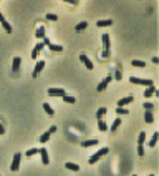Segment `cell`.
Instances as JSON below:
<instances>
[{
    "instance_id": "31",
    "label": "cell",
    "mask_w": 159,
    "mask_h": 176,
    "mask_svg": "<svg viewBox=\"0 0 159 176\" xmlns=\"http://www.w3.org/2000/svg\"><path fill=\"white\" fill-rule=\"evenodd\" d=\"M63 100H65V103H75V101H76V98L68 96V95H65V96H63Z\"/></svg>"
},
{
    "instance_id": "13",
    "label": "cell",
    "mask_w": 159,
    "mask_h": 176,
    "mask_svg": "<svg viewBox=\"0 0 159 176\" xmlns=\"http://www.w3.org/2000/svg\"><path fill=\"white\" fill-rule=\"evenodd\" d=\"M0 23L4 25V28H5V32H8V33H10V32H12V25H10V23H8V22H7V20H5V17L2 15V12H0Z\"/></svg>"
},
{
    "instance_id": "38",
    "label": "cell",
    "mask_w": 159,
    "mask_h": 176,
    "mask_svg": "<svg viewBox=\"0 0 159 176\" xmlns=\"http://www.w3.org/2000/svg\"><path fill=\"white\" fill-rule=\"evenodd\" d=\"M4 133H5V130H4V126H2V125H0V135H4Z\"/></svg>"
},
{
    "instance_id": "11",
    "label": "cell",
    "mask_w": 159,
    "mask_h": 176,
    "mask_svg": "<svg viewBox=\"0 0 159 176\" xmlns=\"http://www.w3.org/2000/svg\"><path fill=\"white\" fill-rule=\"evenodd\" d=\"M134 101V96H124V98H121L118 101V106L119 108H123L124 105H129V103H133Z\"/></svg>"
},
{
    "instance_id": "24",
    "label": "cell",
    "mask_w": 159,
    "mask_h": 176,
    "mask_svg": "<svg viewBox=\"0 0 159 176\" xmlns=\"http://www.w3.org/2000/svg\"><path fill=\"white\" fill-rule=\"evenodd\" d=\"M65 168H67V170H70V171H80V166L75 165V163H67V165H65Z\"/></svg>"
},
{
    "instance_id": "25",
    "label": "cell",
    "mask_w": 159,
    "mask_h": 176,
    "mask_svg": "<svg viewBox=\"0 0 159 176\" xmlns=\"http://www.w3.org/2000/svg\"><path fill=\"white\" fill-rule=\"evenodd\" d=\"M144 121H146V123H153L154 121V116H153L151 111H146V113H144Z\"/></svg>"
},
{
    "instance_id": "2",
    "label": "cell",
    "mask_w": 159,
    "mask_h": 176,
    "mask_svg": "<svg viewBox=\"0 0 159 176\" xmlns=\"http://www.w3.org/2000/svg\"><path fill=\"white\" fill-rule=\"evenodd\" d=\"M129 82L134 83V85H144V87H153V82L149 78H138V77H131Z\"/></svg>"
},
{
    "instance_id": "30",
    "label": "cell",
    "mask_w": 159,
    "mask_h": 176,
    "mask_svg": "<svg viewBox=\"0 0 159 176\" xmlns=\"http://www.w3.org/2000/svg\"><path fill=\"white\" fill-rule=\"evenodd\" d=\"M35 155H38V150L36 148H32V150L27 151V158H32V156H35Z\"/></svg>"
},
{
    "instance_id": "32",
    "label": "cell",
    "mask_w": 159,
    "mask_h": 176,
    "mask_svg": "<svg viewBox=\"0 0 159 176\" xmlns=\"http://www.w3.org/2000/svg\"><path fill=\"white\" fill-rule=\"evenodd\" d=\"M46 20H51V22H57L58 17L55 15V13H46Z\"/></svg>"
},
{
    "instance_id": "3",
    "label": "cell",
    "mask_w": 159,
    "mask_h": 176,
    "mask_svg": "<svg viewBox=\"0 0 159 176\" xmlns=\"http://www.w3.org/2000/svg\"><path fill=\"white\" fill-rule=\"evenodd\" d=\"M108 148H101V150L98 151V153H95V155L93 156H90V160H88V163H90V165H95V163H96L98 160H99V158H101V156H104V155H108Z\"/></svg>"
},
{
    "instance_id": "8",
    "label": "cell",
    "mask_w": 159,
    "mask_h": 176,
    "mask_svg": "<svg viewBox=\"0 0 159 176\" xmlns=\"http://www.w3.org/2000/svg\"><path fill=\"white\" fill-rule=\"evenodd\" d=\"M111 80H113V77H109V75H108V77L104 78V80H103V82L96 87V92H104V90L108 88V85H109V82H111Z\"/></svg>"
},
{
    "instance_id": "35",
    "label": "cell",
    "mask_w": 159,
    "mask_h": 176,
    "mask_svg": "<svg viewBox=\"0 0 159 176\" xmlns=\"http://www.w3.org/2000/svg\"><path fill=\"white\" fill-rule=\"evenodd\" d=\"M116 113H118V115H128V110H126V108H119V106H118V108H116Z\"/></svg>"
},
{
    "instance_id": "6",
    "label": "cell",
    "mask_w": 159,
    "mask_h": 176,
    "mask_svg": "<svg viewBox=\"0 0 159 176\" xmlns=\"http://www.w3.org/2000/svg\"><path fill=\"white\" fill-rule=\"evenodd\" d=\"M48 95H50V96H65V90H63V88H48Z\"/></svg>"
},
{
    "instance_id": "21",
    "label": "cell",
    "mask_w": 159,
    "mask_h": 176,
    "mask_svg": "<svg viewBox=\"0 0 159 176\" xmlns=\"http://www.w3.org/2000/svg\"><path fill=\"white\" fill-rule=\"evenodd\" d=\"M48 48H50V52H63V47H62V45H55V43H50V45H48Z\"/></svg>"
},
{
    "instance_id": "36",
    "label": "cell",
    "mask_w": 159,
    "mask_h": 176,
    "mask_svg": "<svg viewBox=\"0 0 159 176\" xmlns=\"http://www.w3.org/2000/svg\"><path fill=\"white\" fill-rule=\"evenodd\" d=\"M138 155H139V156H144V146H143V145L138 146Z\"/></svg>"
},
{
    "instance_id": "28",
    "label": "cell",
    "mask_w": 159,
    "mask_h": 176,
    "mask_svg": "<svg viewBox=\"0 0 159 176\" xmlns=\"http://www.w3.org/2000/svg\"><path fill=\"white\" fill-rule=\"evenodd\" d=\"M86 27H88V23H86V22H81V23H78V25L75 27V30H76V32H81V30H85Z\"/></svg>"
},
{
    "instance_id": "29",
    "label": "cell",
    "mask_w": 159,
    "mask_h": 176,
    "mask_svg": "<svg viewBox=\"0 0 159 176\" xmlns=\"http://www.w3.org/2000/svg\"><path fill=\"white\" fill-rule=\"evenodd\" d=\"M104 115H106V108H99V110L96 111V118H98V120H101Z\"/></svg>"
},
{
    "instance_id": "37",
    "label": "cell",
    "mask_w": 159,
    "mask_h": 176,
    "mask_svg": "<svg viewBox=\"0 0 159 176\" xmlns=\"http://www.w3.org/2000/svg\"><path fill=\"white\" fill-rule=\"evenodd\" d=\"M65 2H67V4H71V5H78L76 0H65Z\"/></svg>"
},
{
    "instance_id": "19",
    "label": "cell",
    "mask_w": 159,
    "mask_h": 176,
    "mask_svg": "<svg viewBox=\"0 0 159 176\" xmlns=\"http://www.w3.org/2000/svg\"><path fill=\"white\" fill-rule=\"evenodd\" d=\"M43 110H45V113H46V115H50V116H53V115H55V110L51 108L48 103H43Z\"/></svg>"
},
{
    "instance_id": "7",
    "label": "cell",
    "mask_w": 159,
    "mask_h": 176,
    "mask_svg": "<svg viewBox=\"0 0 159 176\" xmlns=\"http://www.w3.org/2000/svg\"><path fill=\"white\" fill-rule=\"evenodd\" d=\"M43 47H45V43H43V42H40V43H36L35 47H33V50H32L30 57H32V58H36L38 55H40V52L43 50Z\"/></svg>"
},
{
    "instance_id": "14",
    "label": "cell",
    "mask_w": 159,
    "mask_h": 176,
    "mask_svg": "<svg viewBox=\"0 0 159 176\" xmlns=\"http://www.w3.org/2000/svg\"><path fill=\"white\" fill-rule=\"evenodd\" d=\"M20 63H22V58L20 57H15V58H13V62H12V70H13V72H18Z\"/></svg>"
},
{
    "instance_id": "15",
    "label": "cell",
    "mask_w": 159,
    "mask_h": 176,
    "mask_svg": "<svg viewBox=\"0 0 159 176\" xmlns=\"http://www.w3.org/2000/svg\"><path fill=\"white\" fill-rule=\"evenodd\" d=\"M109 25H113V20H98L96 22V27H99V28H103V27H109Z\"/></svg>"
},
{
    "instance_id": "26",
    "label": "cell",
    "mask_w": 159,
    "mask_h": 176,
    "mask_svg": "<svg viewBox=\"0 0 159 176\" xmlns=\"http://www.w3.org/2000/svg\"><path fill=\"white\" fill-rule=\"evenodd\" d=\"M119 125H121V118H116V120L113 121V125H111V131H113V133L119 128Z\"/></svg>"
},
{
    "instance_id": "22",
    "label": "cell",
    "mask_w": 159,
    "mask_h": 176,
    "mask_svg": "<svg viewBox=\"0 0 159 176\" xmlns=\"http://www.w3.org/2000/svg\"><path fill=\"white\" fill-rule=\"evenodd\" d=\"M98 128L101 130V131H108V125L104 123V120H98Z\"/></svg>"
},
{
    "instance_id": "12",
    "label": "cell",
    "mask_w": 159,
    "mask_h": 176,
    "mask_svg": "<svg viewBox=\"0 0 159 176\" xmlns=\"http://www.w3.org/2000/svg\"><path fill=\"white\" fill-rule=\"evenodd\" d=\"M80 60H81V62L85 63V67H86L88 70H93V68H95V65H93V62H91V60H90V58L86 57V55H81V57H80Z\"/></svg>"
},
{
    "instance_id": "10",
    "label": "cell",
    "mask_w": 159,
    "mask_h": 176,
    "mask_svg": "<svg viewBox=\"0 0 159 176\" xmlns=\"http://www.w3.org/2000/svg\"><path fill=\"white\" fill-rule=\"evenodd\" d=\"M38 153H40V156H41V163H43V165H48V163H50L48 151H46L45 148H41V150H38Z\"/></svg>"
},
{
    "instance_id": "4",
    "label": "cell",
    "mask_w": 159,
    "mask_h": 176,
    "mask_svg": "<svg viewBox=\"0 0 159 176\" xmlns=\"http://www.w3.org/2000/svg\"><path fill=\"white\" fill-rule=\"evenodd\" d=\"M20 160H22V155L20 153H15L13 161H12V165H10V171H18V168H20Z\"/></svg>"
},
{
    "instance_id": "9",
    "label": "cell",
    "mask_w": 159,
    "mask_h": 176,
    "mask_svg": "<svg viewBox=\"0 0 159 176\" xmlns=\"http://www.w3.org/2000/svg\"><path fill=\"white\" fill-rule=\"evenodd\" d=\"M43 68H45V62H43V60L36 62V63H35V70H33V73H32V75H33V78L38 77V75L41 73V70H43Z\"/></svg>"
},
{
    "instance_id": "17",
    "label": "cell",
    "mask_w": 159,
    "mask_h": 176,
    "mask_svg": "<svg viewBox=\"0 0 159 176\" xmlns=\"http://www.w3.org/2000/svg\"><path fill=\"white\" fill-rule=\"evenodd\" d=\"M154 93H156L154 85H153V87H148V88H146V92H144V98H149V96H153Z\"/></svg>"
},
{
    "instance_id": "20",
    "label": "cell",
    "mask_w": 159,
    "mask_h": 176,
    "mask_svg": "<svg viewBox=\"0 0 159 176\" xmlns=\"http://www.w3.org/2000/svg\"><path fill=\"white\" fill-rule=\"evenodd\" d=\"M35 37L36 38H45V28H43V27H38L36 32H35Z\"/></svg>"
},
{
    "instance_id": "5",
    "label": "cell",
    "mask_w": 159,
    "mask_h": 176,
    "mask_svg": "<svg viewBox=\"0 0 159 176\" xmlns=\"http://www.w3.org/2000/svg\"><path fill=\"white\" fill-rule=\"evenodd\" d=\"M55 131H57V126H51V128L48 130V131H45V133H43V135L40 136V143H46V141L50 140V136L53 135Z\"/></svg>"
},
{
    "instance_id": "27",
    "label": "cell",
    "mask_w": 159,
    "mask_h": 176,
    "mask_svg": "<svg viewBox=\"0 0 159 176\" xmlns=\"http://www.w3.org/2000/svg\"><path fill=\"white\" fill-rule=\"evenodd\" d=\"M144 141H146V133H144V131H141V133H139V136H138V145H143V146H144Z\"/></svg>"
},
{
    "instance_id": "33",
    "label": "cell",
    "mask_w": 159,
    "mask_h": 176,
    "mask_svg": "<svg viewBox=\"0 0 159 176\" xmlns=\"http://www.w3.org/2000/svg\"><path fill=\"white\" fill-rule=\"evenodd\" d=\"M143 106L146 108V111H151V110L154 108V103H149V101H146V103H144Z\"/></svg>"
},
{
    "instance_id": "23",
    "label": "cell",
    "mask_w": 159,
    "mask_h": 176,
    "mask_svg": "<svg viewBox=\"0 0 159 176\" xmlns=\"http://www.w3.org/2000/svg\"><path fill=\"white\" fill-rule=\"evenodd\" d=\"M131 65H133V67H138V68H144L146 67V62H143V60H133Z\"/></svg>"
},
{
    "instance_id": "34",
    "label": "cell",
    "mask_w": 159,
    "mask_h": 176,
    "mask_svg": "<svg viewBox=\"0 0 159 176\" xmlns=\"http://www.w3.org/2000/svg\"><path fill=\"white\" fill-rule=\"evenodd\" d=\"M121 75H123V73H121V67H118L116 68V73H114V80H121Z\"/></svg>"
},
{
    "instance_id": "40",
    "label": "cell",
    "mask_w": 159,
    "mask_h": 176,
    "mask_svg": "<svg viewBox=\"0 0 159 176\" xmlns=\"http://www.w3.org/2000/svg\"><path fill=\"white\" fill-rule=\"evenodd\" d=\"M133 176H138V175H133Z\"/></svg>"
},
{
    "instance_id": "18",
    "label": "cell",
    "mask_w": 159,
    "mask_h": 176,
    "mask_svg": "<svg viewBox=\"0 0 159 176\" xmlns=\"http://www.w3.org/2000/svg\"><path fill=\"white\" fill-rule=\"evenodd\" d=\"M158 138H159V135H158V131H156V133L151 136V140H149L148 146H151V148H153V146H156V143H158Z\"/></svg>"
},
{
    "instance_id": "39",
    "label": "cell",
    "mask_w": 159,
    "mask_h": 176,
    "mask_svg": "<svg viewBox=\"0 0 159 176\" xmlns=\"http://www.w3.org/2000/svg\"><path fill=\"white\" fill-rule=\"evenodd\" d=\"M148 176H154V175H148Z\"/></svg>"
},
{
    "instance_id": "1",
    "label": "cell",
    "mask_w": 159,
    "mask_h": 176,
    "mask_svg": "<svg viewBox=\"0 0 159 176\" xmlns=\"http://www.w3.org/2000/svg\"><path fill=\"white\" fill-rule=\"evenodd\" d=\"M101 40H103V55L101 57L103 58H106V57H109V35L108 33H103L101 35Z\"/></svg>"
},
{
    "instance_id": "16",
    "label": "cell",
    "mask_w": 159,
    "mask_h": 176,
    "mask_svg": "<svg viewBox=\"0 0 159 176\" xmlns=\"http://www.w3.org/2000/svg\"><path fill=\"white\" fill-rule=\"evenodd\" d=\"M98 143H99L98 140H88V141H83L81 146H83V148H90V146H96Z\"/></svg>"
}]
</instances>
